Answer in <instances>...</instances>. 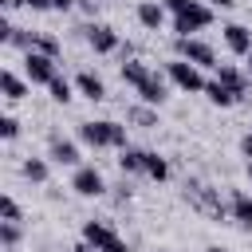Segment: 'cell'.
<instances>
[{
    "label": "cell",
    "mask_w": 252,
    "mask_h": 252,
    "mask_svg": "<svg viewBox=\"0 0 252 252\" xmlns=\"http://www.w3.org/2000/svg\"><path fill=\"white\" fill-rule=\"evenodd\" d=\"M248 79H252V55H248Z\"/></svg>",
    "instance_id": "obj_35"
},
{
    "label": "cell",
    "mask_w": 252,
    "mask_h": 252,
    "mask_svg": "<svg viewBox=\"0 0 252 252\" xmlns=\"http://www.w3.org/2000/svg\"><path fill=\"white\" fill-rule=\"evenodd\" d=\"M146 177H154V181H165L169 177V161L161 154H154V150H146Z\"/></svg>",
    "instance_id": "obj_20"
},
{
    "label": "cell",
    "mask_w": 252,
    "mask_h": 252,
    "mask_svg": "<svg viewBox=\"0 0 252 252\" xmlns=\"http://www.w3.org/2000/svg\"><path fill=\"white\" fill-rule=\"evenodd\" d=\"M0 217H4V220H20V205H16L12 197H0Z\"/></svg>",
    "instance_id": "obj_26"
},
{
    "label": "cell",
    "mask_w": 252,
    "mask_h": 252,
    "mask_svg": "<svg viewBox=\"0 0 252 252\" xmlns=\"http://www.w3.org/2000/svg\"><path fill=\"white\" fill-rule=\"evenodd\" d=\"M87 32V43L98 51V55H110L114 47H118V32L110 28V24H91V28H83Z\"/></svg>",
    "instance_id": "obj_8"
},
{
    "label": "cell",
    "mask_w": 252,
    "mask_h": 252,
    "mask_svg": "<svg viewBox=\"0 0 252 252\" xmlns=\"http://www.w3.org/2000/svg\"><path fill=\"white\" fill-rule=\"evenodd\" d=\"M0 91H4V98H8V102H20V98L28 94L24 79H20V75H12V71H4V75H0Z\"/></svg>",
    "instance_id": "obj_18"
},
{
    "label": "cell",
    "mask_w": 252,
    "mask_h": 252,
    "mask_svg": "<svg viewBox=\"0 0 252 252\" xmlns=\"http://www.w3.org/2000/svg\"><path fill=\"white\" fill-rule=\"evenodd\" d=\"M71 252H98V248H91V244H87V240H79V244H75V248H71Z\"/></svg>",
    "instance_id": "obj_32"
},
{
    "label": "cell",
    "mask_w": 252,
    "mask_h": 252,
    "mask_svg": "<svg viewBox=\"0 0 252 252\" xmlns=\"http://www.w3.org/2000/svg\"><path fill=\"white\" fill-rule=\"evenodd\" d=\"M16 134H20V122H16L12 114H0V138H4V142H12Z\"/></svg>",
    "instance_id": "obj_25"
},
{
    "label": "cell",
    "mask_w": 252,
    "mask_h": 252,
    "mask_svg": "<svg viewBox=\"0 0 252 252\" xmlns=\"http://www.w3.org/2000/svg\"><path fill=\"white\" fill-rule=\"evenodd\" d=\"M79 0H51V8H59V12H67V8H75Z\"/></svg>",
    "instance_id": "obj_31"
},
{
    "label": "cell",
    "mask_w": 252,
    "mask_h": 252,
    "mask_svg": "<svg viewBox=\"0 0 252 252\" xmlns=\"http://www.w3.org/2000/svg\"><path fill=\"white\" fill-rule=\"evenodd\" d=\"M150 79H154V71H150L146 63H138V59H126V63H122V83H130L134 91H142Z\"/></svg>",
    "instance_id": "obj_14"
},
{
    "label": "cell",
    "mask_w": 252,
    "mask_h": 252,
    "mask_svg": "<svg viewBox=\"0 0 252 252\" xmlns=\"http://www.w3.org/2000/svg\"><path fill=\"white\" fill-rule=\"evenodd\" d=\"M79 138H83L91 150H106V146H118V150H126V126H118V122H110V118L83 122V126H79Z\"/></svg>",
    "instance_id": "obj_1"
},
{
    "label": "cell",
    "mask_w": 252,
    "mask_h": 252,
    "mask_svg": "<svg viewBox=\"0 0 252 252\" xmlns=\"http://www.w3.org/2000/svg\"><path fill=\"white\" fill-rule=\"evenodd\" d=\"M161 4H165V8H169V12H173V16H177V12H185V8H189V4H193V0H161Z\"/></svg>",
    "instance_id": "obj_28"
},
{
    "label": "cell",
    "mask_w": 252,
    "mask_h": 252,
    "mask_svg": "<svg viewBox=\"0 0 252 252\" xmlns=\"http://www.w3.org/2000/svg\"><path fill=\"white\" fill-rule=\"evenodd\" d=\"M138 20H142V28L158 32V28L165 24V4H161V0H142V4H138Z\"/></svg>",
    "instance_id": "obj_12"
},
{
    "label": "cell",
    "mask_w": 252,
    "mask_h": 252,
    "mask_svg": "<svg viewBox=\"0 0 252 252\" xmlns=\"http://www.w3.org/2000/svg\"><path fill=\"white\" fill-rule=\"evenodd\" d=\"M209 4H213V8H232L236 0H209Z\"/></svg>",
    "instance_id": "obj_33"
},
{
    "label": "cell",
    "mask_w": 252,
    "mask_h": 252,
    "mask_svg": "<svg viewBox=\"0 0 252 252\" xmlns=\"http://www.w3.org/2000/svg\"><path fill=\"white\" fill-rule=\"evenodd\" d=\"M138 98H142V102H150V106H161V102H165L169 94H165V83H161V79L154 75V79H150V83H146V87L138 91Z\"/></svg>",
    "instance_id": "obj_19"
},
{
    "label": "cell",
    "mask_w": 252,
    "mask_h": 252,
    "mask_svg": "<svg viewBox=\"0 0 252 252\" xmlns=\"http://www.w3.org/2000/svg\"><path fill=\"white\" fill-rule=\"evenodd\" d=\"M32 51H43V55L55 59V55H59V39H55V35H35V47H32Z\"/></svg>",
    "instance_id": "obj_24"
},
{
    "label": "cell",
    "mask_w": 252,
    "mask_h": 252,
    "mask_svg": "<svg viewBox=\"0 0 252 252\" xmlns=\"http://www.w3.org/2000/svg\"><path fill=\"white\" fill-rule=\"evenodd\" d=\"M209 24H213V8L201 4V0H193L185 12L173 16V32H177V35H193V32H201V28H209Z\"/></svg>",
    "instance_id": "obj_4"
},
{
    "label": "cell",
    "mask_w": 252,
    "mask_h": 252,
    "mask_svg": "<svg viewBox=\"0 0 252 252\" xmlns=\"http://www.w3.org/2000/svg\"><path fill=\"white\" fill-rule=\"evenodd\" d=\"M177 59H185V63H193V67H213L217 71V51L205 43V39H197V35H177Z\"/></svg>",
    "instance_id": "obj_3"
},
{
    "label": "cell",
    "mask_w": 252,
    "mask_h": 252,
    "mask_svg": "<svg viewBox=\"0 0 252 252\" xmlns=\"http://www.w3.org/2000/svg\"><path fill=\"white\" fill-rule=\"evenodd\" d=\"M24 71H28L32 83H43V87H51V79L59 75V71H55V59L43 55V51H28V55H24Z\"/></svg>",
    "instance_id": "obj_7"
},
{
    "label": "cell",
    "mask_w": 252,
    "mask_h": 252,
    "mask_svg": "<svg viewBox=\"0 0 252 252\" xmlns=\"http://www.w3.org/2000/svg\"><path fill=\"white\" fill-rule=\"evenodd\" d=\"M224 32V43H228V51H236V55H252V32L244 28V24H224L220 28Z\"/></svg>",
    "instance_id": "obj_9"
},
{
    "label": "cell",
    "mask_w": 252,
    "mask_h": 252,
    "mask_svg": "<svg viewBox=\"0 0 252 252\" xmlns=\"http://www.w3.org/2000/svg\"><path fill=\"white\" fill-rule=\"evenodd\" d=\"M118 169H122V173H146V150L126 146L122 158H118Z\"/></svg>",
    "instance_id": "obj_17"
},
{
    "label": "cell",
    "mask_w": 252,
    "mask_h": 252,
    "mask_svg": "<svg viewBox=\"0 0 252 252\" xmlns=\"http://www.w3.org/2000/svg\"><path fill=\"white\" fill-rule=\"evenodd\" d=\"M217 83H224V87L236 91V94H244V91L252 87V79H248L244 71H236L232 63H217Z\"/></svg>",
    "instance_id": "obj_10"
},
{
    "label": "cell",
    "mask_w": 252,
    "mask_h": 252,
    "mask_svg": "<svg viewBox=\"0 0 252 252\" xmlns=\"http://www.w3.org/2000/svg\"><path fill=\"white\" fill-rule=\"evenodd\" d=\"M47 91H51V98H55V102H71V91H75V87H71V83H67L63 75H55Z\"/></svg>",
    "instance_id": "obj_22"
},
{
    "label": "cell",
    "mask_w": 252,
    "mask_h": 252,
    "mask_svg": "<svg viewBox=\"0 0 252 252\" xmlns=\"http://www.w3.org/2000/svg\"><path fill=\"white\" fill-rule=\"evenodd\" d=\"M130 118H134L138 126H154V122H158V118H154V110H146V106H134V110H130Z\"/></svg>",
    "instance_id": "obj_27"
},
{
    "label": "cell",
    "mask_w": 252,
    "mask_h": 252,
    "mask_svg": "<svg viewBox=\"0 0 252 252\" xmlns=\"http://www.w3.org/2000/svg\"><path fill=\"white\" fill-rule=\"evenodd\" d=\"M228 213H232V220H236V224L252 228V197H248L244 189H236V193H232V201H228Z\"/></svg>",
    "instance_id": "obj_15"
},
{
    "label": "cell",
    "mask_w": 252,
    "mask_h": 252,
    "mask_svg": "<svg viewBox=\"0 0 252 252\" xmlns=\"http://www.w3.org/2000/svg\"><path fill=\"white\" fill-rule=\"evenodd\" d=\"M83 240H87L91 248H98V252H130V244H126L106 220H87V224H83Z\"/></svg>",
    "instance_id": "obj_2"
},
{
    "label": "cell",
    "mask_w": 252,
    "mask_h": 252,
    "mask_svg": "<svg viewBox=\"0 0 252 252\" xmlns=\"http://www.w3.org/2000/svg\"><path fill=\"white\" fill-rule=\"evenodd\" d=\"M71 189L79 197H102L106 193V181L94 165H75V177H71Z\"/></svg>",
    "instance_id": "obj_6"
},
{
    "label": "cell",
    "mask_w": 252,
    "mask_h": 252,
    "mask_svg": "<svg viewBox=\"0 0 252 252\" xmlns=\"http://www.w3.org/2000/svg\"><path fill=\"white\" fill-rule=\"evenodd\" d=\"M47 158H51V161H59V165H79V146H75V142H67V138H51Z\"/></svg>",
    "instance_id": "obj_13"
},
{
    "label": "cell",
    "mask_w": 252,
    "mask_h": 252,
    "mask_svg": "<svg viewBox=\"0 0 252 252\" xmlns=\"http://www.w3.org/2000/svg\"><path fill=\"white\" fill-rule=\"evenodd\" d=\"M248 181H252V161H248Z\"/></svg>",
    "instance_id": "obj_36"
},
{
    "label": "cell",
    "mask_w": 252,
    "mask_h": 252,
    "mask_svg": "<svg viewBox=\"0 0 252 252\" xmlns=\"http://www.w3.org/2000/svg\"><path fill=\"white\" fill-rule=\"evenodd\" d=\"M205 94H209V102H213V106H236V102H240V94H236V91H228V87H224V83H217V79L205 87Z\"/></svg>",
    "instance_id": "obj_16"
},
{
    "label": "cell",
    "mask_w": 252,
    "mask_h": 252,
    "mask_svg": "<svg viewBox=\"0 0 252 252\" xmlns=\"http://www.w3.org/2000/svg\"><path fill=\"white\" fill-rule=\"evenodd\" d=\"M16 240H20V224L16 220H0V244L4 248H16Z\"/></svg>",
    "instance_id": "obj_23"
},
{
    "label": "cell",
    "mask_w": 252,
    "mask_h": 252,
    "mask_svg": "<svg viewBox=\"0 0 252 252\" xmlns=\"http://www.w3.org/2000/svg\"><path fill=\"white\" fill-rule=\"evenodd\" d=\"M205 252H224V248H217V244H213V248H205Z\"/></svg>",
    "instance_id": "obj_34"
},
{
    "label": "cell",
    "mask_w": 252,
    "mask_h": 252,
    "mask_svg": "<svg viewBox=\"0 0 252 252\" xmlns=\"http://www.w3.org/2000/svg\"><path fill=\"white\" fill-rule=\"evenodd\" d=\"M75 87H79V94H83V98H91V102H102V98H106V83H102L94 71H79Z\"/></svg>",
    "instance_id": "obj_11"
},
{
    "label": "cell",
    "mask_w": 252,
    "mask_h": 252,
    "mask_svg": "<svg viewBox=\"0 0 252 252\" xmlns=\"http://www.w3.org/2000/svg\"><path fill=\"white\" fill-rule=\"evenodd\" d=\"M20 173H24L28 181H35V185H43V181H47V161H43V158H28V161L20 165Z\"/></svg>",
    "instance_id": "obj_21"
},
{
    "label": "cell",
    "mask_w": 252,
    "mask_h": 252,
    "mask_svg": "<svg viewBox=\"0 0 252 252\" xmlns=\"http://www.w3.org/2000/svg\"><path fill=\"white\" fill-rule=\"evenodd\" d=\"M169 79H173V87H181L185 94H201L209 83H205V75H201V67H193V63H185V59H173L169 63Z\"/></svg>",
    "instance_id": "obj_5"
},
{
    "label": "cell",
    "mask_w": 252,
    "mask_h": 252,
    "mask_svg": "<svg viewBox=\"0 0 252 252\" xmlns=\"http://www.w3.org/2000/svg\"><path fill=\"white\" fill-rule=\"evenodd\" d=\"M240 154L252 161V134H244V138H240Z\"/></svg>",
    "instance_id": "obj_30"
},
{
    "label": "cell",
    "mask_w": 252,
    "mask_h": 252,
    "mask_svg": "<svg viewBox=\"0 0 252 252\" xmlns=\"http://www.w3.org/2000/svg\"><path fill=\"white\" fill-rule=\"evenodd\" d=\"M24 8H32V12H47L51 8V0H20Z\"/></svg>",
    "instance_id": "obj_29"
}]
</instances>
